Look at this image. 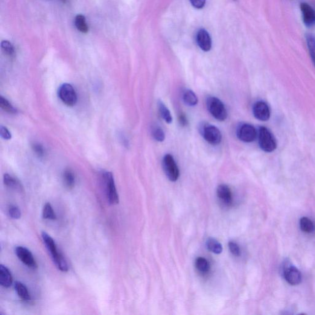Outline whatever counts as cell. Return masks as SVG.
<instances>
[{
    "mask_svg": "<svg viewBox=\"0 0 315 315\" xmlns=\"http://www.w3.org/2000/svg\"><path fill=\"white\" fill-rule=\"evenodd\" d=\"M8 213L10 217L13 218V219H19V218L21 217V211H20L18 207L16 206H10L8 209Z\"/></svg>",
    "mask_w": 315,
    "mask_h": 315,
    "instance_id": "f546056e",
    "label": "cell"
},
{
    "mask_svg": "<svg viewBox=\"0 0 315 315\" xmlns=\"http://www.w3.org/2000/svg\"><path fill=\"white\" fill-rule=\"evenodd\" d=\"M64 180L67 188L72 189L74 187L75 177L74 173L71 170H67L64 171Z\"/></svg>",
    "mask_w": 315,
    "mask_h": 315,
    "instance_id": "d4e9b609",
    "label": "cell"
},
{
    "mask_svg": "<svg viewBox=\"0 0 315 315\" xmlns=\"http://www.w3.org/2000/svg\"><path fill=\"white\" fill-rule=\"evenodd\" d=\"M33 150L39 156H43L45 154V150L42 145L39 144H35L33 145Z\"/></svg>",
    "mask_w": 315,
    "mask_h": 315,
    "instance_id": "d6a6232c",
    "label": "cell"
},
{
    "mask_svg": "<svg viewBox=\"0 0 315 315\" xmlns=\"http://www.w3.org/2000/svg\"><path fill=\"white\" fill-rule=\"evenodd\" d=\"M253 114L259 120L268 121L270 117V110L268 105L264 101H259L254 105Z\"/></svg>",
    "mask_w": 315,
    "mask_h": 315,
    "instance_id": "7c38bea8",
    "label": "cell"
},
{
    "mask_svg": "<svg viewBox=\"0 0 315 315\" xmlns=\"http://www.w3.org/2000/svg\"><path fill=\"white\" fill-rule=\"evenodd\" d=\"M229 247L230 250V252L232 254L233 256L236 257L240 256L241 255V249L240 246H238V244L235 242L230 241L229 243Z\"/></svg>",
    "mask_w": 315,
    "mask_h": 315,
    "instance_id": "4dcf8cb0",
    "label": "cell"
},
{
    "mask_svg": "<svg viewBox=\"0 0 315 315\" xmlns=\"http://www.w3.org/2000/svg\"><path fill=\"white\" fill-rule=\"evenodd\" d=\"M195 267L201 273L206 274L210 270V265L205 258H198L195 261Z\"/></svg>",
    "mask_w": 315,
    "mask_h": 315,
    "instance_id": "603a6c76",
    "label": "cell"
},
{
    "mask_svg": "<svg viewBox=\"0 0 315 315\" xmlns=\"http://www.w3.org/2000/svg\"><path fill=\"white\" fill-rule=\"evenodd\" d=\"M179 123L182 125V127H185L188 124L187 118L184 114H180L179 116Z\"/></svg>",
    "mask_w": 315,
    "mask_h": 315,
    "instance_id": "e575fe53",
    "label": "cell"
},
{
    "mask_svg": "<svg viewBox=\"0 0 315 315\" xmlns=\"http://www.w3.org/2000/svg\"><path fill=\"white\" fill-rule=\"evenodd\" d=\"M307 46L311 59L315 66V36L313 34H308L306 36Z\"/></svg>",
    "mask_w": 315,
    "mask_h": 315,
    "instance_id": "cb8c5ba5",
    "label": "cell"
},
{
    "mask_svg": "<svg viewBox=\"0 0 315 315\" xmlns=\"http://www.w3.org/2000/svg\"><path fill=\"white\" fill-rule=\"evenodd\" d=\"M163 167L166 176L171 182H176L179 177V170L173 156L166 154L163 160Z\"/></svg>",
    "mask_w": 315,
    "mask_h": 315,
    "instance_id": "5b68a950",
    "label": "cell"
},
{
    "mask_svg": "<svg viewBox=\"0 0 315 315\" xmlns=\"http://www.w3.org/2000/svg\"><path fill=\"white\" fill-rule=\"evenodd\" d=\"M207 108L211 114L218 121H223L227 118V112L223 102L215 97L207 99Z\"/></svg>",
    "mask_w": 315,
    "mask_h": 315,
    "instance_id": "3957f363",
    "label": "cell"
},
{
    "mask_svg": "<svg viewBox=\"0 0 315 315\" xmlns=\"http://www.w3.org/2000/svg\"><path fill=\"white\" fill-rule=\"evenodd\" d=\"M257 131L255 128L249 124H243L238 128L237 136L240 141L249 143L255 141L257 138Z\"/></svg>",
    "mask_w": 315,
    "mask_h": 315,
    "instance_id": "9c48e42d",
    "label": "cell"
},
{
    "mask_svg": "<svg viewBox=\"0 0 315 315\" xmlns=\"http://www.w3.org/2000/svg\"><path fill=\"white\" fill-rule=\"evenodd\" d=\"M75 25L78 30L83 34H86L89 30L85 17L82 14H78L75 17Z\"/></svg>",
    "mask_w": 315,
    "mask_h": 315,
    "instance_id": "d6986e66",
    "label": "cell"
},
{
    "mask_svg": "<svg viewBox=\"0 0 315 315\" xmlns=\"http://www.w3.org/2000/svg\"><path fill=\"white\" fill-rule=\"evenodd\" d=\"M207 248L210 251L215 254V255H219L223 252V245L217 240L213 238H209L206 241Z\"/></svg>",
    "mask_w": 315,
    "mask_h": 315,
    "instance_id": "e0dca14e",
    "label": "cell"
},
{
    "mask_svg": "<svg viewBox=\"0 0 315 315\" xmlns=\"http://www.w3.org/2000/svg\"><path fill=\"white\" fill-rule=\"evenodd\" d=\"M217 197L224 205L230 206L232 203V194L229 186L221 184L217 189Z\"/></svg>",
    "mask_w": 315,
    "mask_h": 315,
    "instance_id": "5bb4252c",
    "label": "cell"
},
{
    "mask_svg": "<svg viewBox=\"0 0 315 315\" xmlns=\"http://www.w3.org/2000/svg\"><path fill=\"white\" fill-rule=\"evenodd\" d=\"M192 6L197 9H202L205 7L206 0H190Z\"/></svg>",
    "mask_w": 315,
    "mask_h": 315,
    "instance_id": "836d02e7",
    "label": "cell"
},
{
    "mask_svg": "<svg viewBox=\"0 0 315 315\" xmlns=\"http://www.w3.org/2000/svg\"><path fill=\"white\" fill-rule=\"evenodd\" d=\"M59 1L63 3V4H66L67 2V0H59Z\"/></svg>",
    "mask_w": 315,
    "mask_h": 315,
    "instance_id": "d590c367",
    "label": "cell"
},
{
    "mask_svg": "<svg viewBox=\"0 0 315 315\" xmlns=\"http://www.w3.org/2000/svg\"><path fill=\"white\" fill-rule=\"evenodd\" d=\"M197 42L198 45L204 51L211 50L212 41L211 37L205 29H200L197 34Z\"/></svg>",
    "mask_w": 315,
    "mask_h": 315,
    "instance_id": "4fadbf2b",
    "label": "cell"
},
{
    "mask_svg": "<svg viewBox=\"0 0 315 315\" xmlns=\"http://www.w3.org/2000/svg\"><path fill=\"white\" fill-rule=\"evenodd\" d=\"M158 107H159L160 115L162 116V118L167 123H171L172 121H173V118H172L170 111L169 110L165 105L162 101H159V104H158Z\"/></svg>",
    "mask_w": 315,
    "mask_h": 315,
    "instance_id": "7402d4cb",
    "label": "cell"
},
{
    "mask_svg": "<svg viewBox=\"0 0 315 315\" xmlns=\"http://www.w3.org/2000/svg\"><path fill=\"white\" fill-rule=\"evenodd\" d=\"M259 144L265 152H272L276 148L275 137L267 128L261 127L259 130Z\"/></svg>",
    "mask_w": 315,
    "mask_h": 315,
    "instance_id": "7a4b0ae2",
    "label": "cell"
},
{
    "mask_svg": "<svg viewBox=\"0 0 315 315\" xmlns=\"http://www.w3.org/2000/svg\"><path fill=\"white\" fill-rule=\"evenodd\" d=\"M151 134L153 138L156 140V141L162 142L164 141L165 139V134L164 131L159 126H153L152 129H151Z\"/></svg>",
    "mask_w": 315,
    "mask_h": 315,
    "instance_id": "f1b7e54d",
    "label": "cell"
},
{
    "mask_svg": "<svg viewBox=\"0 0 315 315\" xmlns=\"http://www.w3.org/2000/svg\"><path fill=\"white\" fill-rule=\"evenodd\" d=\"M300 227L303 232L307 233H313L315 229L313 221L306 217H303L300 220Z\"/></svg>",
    "mask_w": 315,
    "mask_h": 315,
    "instance_id": "44dd1931",
    "label": "cell"
},
{
    "mask_svg": "<svg viewBox=\"0 0 315 315\" xmlns=\"http://www.w3.org/2000/svg\"><path fill=\"white\" fill-rule=\"evenodd\" d=\"M103 179L108 201L111 205H117L119 203V197L113 174L110 172H106L103 174Z\"/></svg>",
    "mask_w": 315,
    "mask_h": 315,
    "instance_id": "277c9868",
    "label": "cell"
},
{
    "mask_svg": "<svg viewBox=\"0 0 315 315\" xmlns=\"http://www.w3.org/2000/svg\"><path fill=\"white\" fill-rule=\"evenodd\" d=\"M44 243L45 244L46 248L48 250L51 256L52 261L54 262L58 269L61 272H66L69 270L68 264L64 256L58 252L56 244L55 241L47 233L45 232L42 233Z\"/></svg>",
    "mask_w": 315,
    "mask_h": 315,
    "instance_id": "6da1fadb",
    "label": "cell"
},
{
    "mask_svg": "<svg viewBox=\"0 0 315 315\" xmlns=\"http://www.w3.org/2000/svg\"><path fill=\"white\" fill-rule=\"evenodd\" d=\"M43 217L45 219L55 220L56 215H55L53 208L50 203H46L43 210Z\"/></svg>",
    "mask_w": 315,
    "mask_h": 315,
    "instance_id": "484cf974",
    "label": "cell"
},
{
    "mask_svg": "<svg viewBox=\"0 0 315 315\" xmlns=\"http://www.w3.org/2000/svg\"><path fill=\"white\" fill-rule=\"evenodd\" d=\"M59 96L61 101L67 106L72 107L77 102V96L74 87L68 83L63 84L59 89Z\"/></svg>",
    "mask_w": 315,
    "mask_h": 315,
    "instance_id": "52a82bcc",
    "label": "cell"
},
{
    "mask_svg": "<svg viewBox=\"0 0 315 315\" xmlns=\"http://www.w3.org/2000/svg\"><path fill=\"white\" fill-rule=\"evenodd\" d=\"M183 101L189 106H195L198 104V98L193 91L186 89L183 94Z\"/></svg>",
    "mask_w": 315,
    "mask_h": 315,
    "instance_id": "ffe728a7",
    "label": "cell"
},
{
    "mask_svg": "<svg viewBox=\"0 0 315 315\" xmlns=\"http://www.w3.org/2000/svg\"><path fill=\"white\" fill-rule=\"evenodd\" d=\"M14 288L20 299L25 302L30 301L31 299L30 294L28 293V289L24 284L21 282L16 281Z\"/></svg>",
    "mask_w": 315,
    "mask_h": 315,
    "instance_id": "2e32d148",
    "label": "cell"
},
{
    "mask_svg": "<svg viewBox=\"0 0 315 315\" xmlns=\"http://www.w3.org/2000/svg\"><path fill=\"white\" fill-rule=\"evenodd\" d=\"M302 14L303 23L306 27H314L315 26V10L307 3L303 2L300 5Z\"/></svg>",
    "mask_w": 315,
    "mask_h": 315,
    "instance_id": "8fae6325",
    "label": "cell"
},
{
    "mask_svg": "<svg viewBox=\"0 0 315 315\" xmlns=\"http://www.w3.org/2000/svg\"><path fill=\"white\" fill-rule=\"evenodd\" d=\"M16 254L20 261L32 269H36L38 265L33 255L28 249L22 246H18L16 248Z\"/></svg>",
    "mask_w": 315,
    "mask_h": 315,
    "instance_id": "30bf717a",
    "label": "cell"
},
{
    "mask_svg": "<svg viewBox=\"0 0 315 315\" xmlns=\"http://www.w3.org/2000/svg\"><path fill=\"white\" fill-rule=\"evenodd\" d=\"M13 284V276L10 270L4 265H0V285L8 288Z\"/></svg>",
    "mask_w": 315,
    "mask_h": 315,
    "instance_id": "9a60e30c",
    "label": "cell"
},
{
    "mask_svg": "<svg viewBox=\"0 0 315 315\" xmlns=\"http://www.w3.org/2000/svg\"><path fill=\"white\" fill-rule=\"evenodd\" d=\"M1 46L2 51L4 52L6 55L11 57L14 56V54H15V49H14L12 43L8 42L7 40L3 41Z\"/></svg>",
    "mask_w": 315,
    "mask_h": 315,
    "instance_id": "83f0119b",
    "label": "cell"
},
{
    "mask_svg": "<svg viewBox=\"0 0 315 315\" xmlns=\"http://www.w3.org/2000/svg\"><path fill=\"white\" fill-rule=\"evenodd\" d=\"M284 278L289 284L296 286L302 281V275L300 271L294 265L286 264L282 270Z\"/></svg>",
    "mask_w": 315,
    "mask_h": 315,
    "instance_id": "ba28073f",
    "label": "cell"
},
{
    "mask_svg": "<svg viewBox=\"0 0 315 315\" xmlns=\"http://www.w3.org/2000/svg\"><path fill=\"white\" fill-rule=\"evenodd\" d=\"M201 134L204 139L209 144L216 145L219 144L223 139L221 132L217 127L211 124H205L201 129Z\"/></svg>",
    "mask_w": 315,
    "mask_h": 315,
    "instance_id": "8992f818",
    "label": "cell"
},
{
    "mask_svg": "<svg viewBox=\"0 0 315 315\" xmlns=\"http://www.w3.org/2000/svg\"><path fill=\"white\" fill-rule=\"evenodd\" d=\"M0 107L5 110V112L11 113V114H15L17 112L15 108L10 103V102L7 99L3 97V96H0Z\"/></svg>",
    "mask_w": 315,
    "mask_h": 315,
    "instance_id": "4316f807",
    "label": "cell"
},
{
    "mask_svg": "<svg viewBox=\"0 0 315 315\" xmlns=\"http://www.w3.org/2000/svg\"><path fill=\"white\" fill-rule=\"evenodd\" d=\"M4 183L8 187L13 188L16 191H21L22 190V186L20 184L19 180L10 176V174H5Z\"/></svg>",
    "mask_w": 315,
    "mask_h": 315,
    "instance_id": "ac0fdd59",
    "label": "cell"
},
{
    "mask_svg": "<svg viewBox=\"0 0 315 315\" xmlns=\"http://www.w3.org/2000/svg\"><path fill=\"white\" fill-rule=\"evenodd\" d=\"M0 135L6 140L11 139V134L10 131H9L7 128L3 126L0 127Z\"/></svg>",
    "mask_w": 315,
    "mask_h": 315,
    "instance_id": "1f68e13d",
    "label": "cell"
}]
</instances>
